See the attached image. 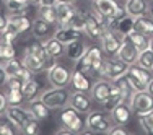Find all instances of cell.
<instances>
[{"instance_id": "1", "label": "cell", "mask_w": 153, "mask_h": 135, "mask_svg": "<svg viewBox=\"0 0 153 135\" xmlns=\"http://www.w3.org/2000/svg\"><path fill=\"white\" fill-rule=\"evenodd\" d=\"M70 91L67 86H52L49 90H44L39 94V99L44 103L49 109H62L70 101Z\"/></svg>"}, {"instance_id": "2", "label": "cell", "mask_w": 153, "mask_h": 135, "mask_svg": "<svg viewBox=\"0 0 153 135\" xmlns=\"http://www.w3.org/2000/svg\"><path fill=\"white\" fill-rule=\"evenodd\" d=\"M80 114H82V112L76 111L74 106H70V104L62 108L60 116H59L62 127L68 129L70 134H82L86 127V119H83Z\"/></svg>"}, {"instance_id": "3", "label": "cell", "mask_w": 153, "mask_h": 135, "mask_svg": "<svg viewBox=\"0 0 153 135\" xmlns=\"http://www.w3.org/2000/svg\"><path fill=\"white\" fill-rule=\"evenodd\" d=\"M91 10L94 13L112 16L116 20V23L126 15V8L119 5L117 0H91Z\"/></svg>"}, {"instance_id": "4", "label": "cell", "mask_w": 153, "mask_h": 135, "mask_svg": "<svg viewBox=\"0 0 153 135\" xmlns=\"http://www.w3.org/2000/svg\"><path fill=\"white\" fill-rule=\"evenodd\" d=\"M122 39H124V36L117 30L116 31L106 30L103 33V36H101V39H100L103 54L108 56L109 59H111V57H117V52H119L121 44H122Z\"/></svg>"}, {"instance_id": "5", "label": "cell", "mask_w": 153, "mask_h": 135, "mask_svg": "<svg viewBox=\"0 0 153 135\" xmlns=\"http://www.w3.org/2000/svg\"><path fill=\"white\" fill-rule=\"evenodd\" d=\"M129 104H130V108H132V112L137 114V117L142 114H147V112L153 111V94H150L147 90L134 91V93L130 94Z\"/></svg>"}, {"instance_id": "6", "label": "cell", "mask_w": 153, "mask_h": 135, "mask_svg": "<svg viewBox=\"0 0 153 135\" xmlns=\"http://www.w3.org/2000/svg\"><path fill=\"white\" fill-rule=\"evenodd\" d=\"M112 124V119L106 117L101 111H90L86 116V129L91 134H109Z\"/></svg>"}, {"instance_id": "7", "label": "cell", "mask_w": 153, "mask_h": 135, "mask_svg": "<svg viewBox=\"0 0 153 135\" xmlns=\"http://www.w3.org/2000/svg\"><path fill=\"white\" fill-rule=\"evenodd\" d=\"M70 78L72 72L65 65H60L56 62L52 67L47 68V80L52 86H67L70 85Z\"/></svg>"}, {"instance_id": "8", "label": "cell", "mask_w": 153, "mask_h": 135, "mask_svg": "<svg viewBox=\"0 0 153 135\" xmlns=\"http://www.w3.org/2000/svg\"><path fill=\"white\" fill-rule=\"evenodd\" d=\"M127 70H129V64L127 62H124L119 57H111L104 64V75L103 76L111 80V82H114V80H117V78L126 75Z\"/></svg>"}, {"instance_id": "9", "label": "cell", "mask_w": 153, "mask_h": 135, "mask_svg": "<svg viewBox=\"0 0 153 135\" xmlns=\"http://www.w3.org/2000/svg\"><path fill=\"white\" fill-rule=\"evenodd\" d=\"M5 116L8 117V120L13 124V127H16L18 132H21V127L30 120L33 116L30 114L28 108H21V106H8L5 111Z\"/></svg>"}, {"instance_id": "10", "label": "cell", "mask_w": 153, "mask_h": 135, "mask_svg": "<svg viewBox=\"0 0 153 135\" xmlns=\"http://www.w3.org/2000/svg\"><path fill=\"white\" fill-rule=\"evenodd\" d=\"M90 93H91V98L96 103L103 104L112 93V82L108 78L106 80H98V82H94L91 85Z\"/></svg>"}, {"instance_id": "11", "label": "cell", "mask_w": 153, "mask_h": 135, "mask_svg": "<svg viewBox=\"0 0 153 135\" xmlns=\"http://www.w3.org/2000/svg\"><path fill=\"white\" fill-rule=\"evenodd\" d=\"M138 54H140V50L134 46V42L130 41L127 36H124L121 49H119V52H117V57H119V59H122L124 62H127L129 65H132V64H137Z\"/></svg>"}, {"instance_id": "12", "label": "cell", "mask_w": 153, "mask_h": 135, "mask_svg": "<svg viewBox=\"0 0 153 135\" xmlns=\"http://www.w3.org/2000/svg\"><path fill=\"white\" fill-rule=\"evenodd\" d=\"M26 50H28L30 54H33V56H36V57H39V59L44 60L46 65H47V68L52 67V65L56 64V62H54L56 59H54V57H51L49 54H47L44 42H42L39 38H36V39H33V41H30V44L26 46Z\"/></svg>"}, {"instance_id": "13", "label": "cell", "mask_w": 153, "mask_h": 135, "mask_svg": "<svg viewBox=\"0 0 153 135\" xmlns=\"http://www.w3.org/2000/svg\"><path fill=\"white\" fill-rule=\"evenodd\" d=\"M126 13L130 15L132 18H138V16H145L150 12V3L148 0H126Z\"/></svg>"}, {"instance_id": "14", "label": "cell", "mask_w": 153, "mask_h": 135, "mask_svg": "<svg viewBox=\"0 0 153 135\" xmlns=\"http://www.w3.org/2000/svg\"><path fill=\"white\" fill-rule=\"evenodd\" d=\"M109 114H111L112 122L121 127V125H126V124L129 122L130 114H132V108H130V104H126V101H122V103L116 106Z\"/></svg>"}, {"instance_id": "15", "label": "cell", "mask_w": 153, "mask_h": 135, "mask_svg": "<svg viewBox=\"0 0 153 135\" xmlns=\"http://www.w3.org/2000/svg\"><path fill=\"white\" fill-rule=\"evenodd\" d=\"M56 10H57V23L60 26H67L70 23V20L74 18V15L78 12V8L74 3H57Z\"/></svg>"}, {"instance_id": "16", "label": "cell", "mask_w": 153, "mask_h": 135, "mask_svg": "<svg viewBox=\"0 0 153 135\" xmlns=\"http://www.w3.org/2000/svg\"><path fill=\"white\" fill-rule=\"evenodd\" d=\"M106 31L103 28V24L96 20V16L91 13H86V23H85V33L90 39H101L103 33Z\"/></svg>"}, {"instance_id": "17", "label": "cell", "mask_w": 153, "mask_h": 135, "mask_svg": "<svg viewBox=\"0 0 153 135\" xmlns=\"http://www.w3.org/2000/svg\"><path fill=\"white\" fill-rule=\"evenodd\" d=\"M82 33L83 31H78V30H75V28H72L67 24V26L57 28L56 33H54V38H57L62 44H68V42H74L76 39L82 38Z\"/></svg>"}, {"instance_id": "18", "label": "cell", "mask_w": 153, "mask_h": 135, "mask_svg": "<svg viewBox=\"0 0 153 135\" xmlns=\"http://www.w3.org/2000/svg\"><path fill=\"white\" fill-rule=\"evenodd\" d=\"M68 104L74 106L76 111H80L83 114V112L90 111L91 99H90V96L85 93V91H75V93L70 94V101H68Z\"/></svg>"}, {"instance_id": "19", "label": "cell", "mask_w": 153, "mask_h": 135, "mask_svg": "<svg viewBox=\"0 0 153 135\" xmlns=\"http://www.w3.org/2000/svg\"><path fill=\"white\" fill-rule=\"evenodd\" d=\"M86 50H88V47H86V44L82 41V39H76V41H74V42L65 44V56L74 62L82 59V57L86 54Z\"/></svg>"}, {"instance_id": "20", "label": "cell", "mask_w": 153, "mask_h": 135, "mask_svg": "<svg viewBox=\"0 0 153 135\" xmlns=\"http://www.w3.org/2000/svg\"><path fill=\"white\" fill-rule=\"evenodd\" d=\"M21 64H23L28 70H31L33 73H39V72H42V70L47 68L44 60L39 59V57H36V56H33V54H30L28 50H25V56H23Z\"/></svg>"}, {"instance_id": "21", "label": "cell", "mask_w": 153, "mask_h": 135, "mask_svg": "<svg viewBox=\"0 0 153 135\" xmlns=\"http://www.w3.org/2000/svg\"><path fill=\"white\" fill-rule=\"evenodd\" d=\"M28 111H30V114L33 116L34 119L38 120H44L49 117V108L42 103L41 99H30V104H28Z\"/></svg>"}, {"instance_id": "22", "label": "cell", "mask_w": 153, "mask_h": 135, "mask_svg": "<svg viewBox=\"0 0 153 135\" xmlns=\"http://www.w3.org/2000/svg\"><path fill=\"white\" fill-rule=\"evenodd\" d=\"M70 85H72V88H74L75 91H85V93H86V91L91 90V83H90L88 76L80 73V72H76V70L72 72Z\"/></svg>"}, {"instance_id": "23", "label": "cell", "mask_w": 153, "mask_h": 135, "mask_svg": "<svg viewBox=\"0 0 153 135\" xmlns=\"http://www.w3.org/2000/svg\"><path fill=\"white\" fill-rule=\"evenodd\" d=\"M134 30L140 31L142 34H145L147 38L153 36V18L150 16H138L134 20Z\"/></svg>"}, {"instance_id": "24", "label": "cell", "mask_w": 153, "mask_h": 135, "mask_svg": "<svg viewBox=\"0 0 153 135\" xmlns=\"http://www.w3.org/2000/svg\"><path fill=\"white\" fill-rule=\"evenodd\" d=\"M44 46H46V50L51 57L57 59V57H62L65 54V44H62L57 38H49L47 41H44Z\"/></svg>"}, {"instance_id": "25", "label": "cell", "mask_w": 153, "mask_h": 135, "mask_svg": "<svg viewBox=\"0 0 153 135\" xmlns=\"http://www.w3.org/2000/svg\"><path fill=\"white\" fill-rule=\"evenodd\" d=\"M38 16L42 18L49 24H59L57 23V10L56 5H39L38 8Z\"/></svg>"}, {"instance_id": "26", "label": "cell", "mask_w": 153, "mask_h": 135, "mask_svg": "<svg viewBox=\"0 0 153 135\" xmlns=\"http://www.w3.org/2000/svg\"><path fill=\"white\" fill-rule=\"evenodd\" d=\"M127 73L134 75L137 80H140V82L143 83L145 86L148 85V82H150V78H152L150 70H147V68L140 67L138 64H132V65H129V70H127Z\"/></svg>"}, {"instance_id": "27", "label": "cell", "mask_w": 153, "mask_h": 135, "mask_svg": "<svg viewBox=\"0 0 153 135\" xmlns=\"http://www.w3.org/2000/svg\"><path fill=\"white\" fill-rule=\"evenodd\" d=\"M127 38L130 39V41L134 42V46L137 47L138 50H145V49H148V42H150V38H147L145 34H142L140 31H137V30H132L127 34Z\"/></svg>"}, {"instance_id": "28", "label": "cell", "mask_w": 153, "mask_h": 135, "mask_svg": "<svg viewBox=\"0 0 153 135\" xmlns=\"http://www.w3.org/2000/svg\"><path fill=\"white\" fill-rule=\"evenodd\" d=\"M2 68H3V72L7 73V76H15L18 75V72H20V68H21V62L20 60H16L15 57L13 59H5V60H2Z\"/></svg>"}, {"instance_id": "29", "label": "cell", "mask_w": 153, "mask_h": 135, "mask_svg": "<svg viewBox=\"0 0 153 135\" xmlns=\"http://www.w3.org/2000/svg\"><path fill=\"white\" fill-rule=\"evenodd\" d=\"M39 88H41V85H39V82H36V80L30 78L28 82H25L23 85V90H21V93H23L25 99H34L36 94H38Z\"/></svg>"}, {"instance_id": "30", "label": "cell", "mask_w": 153, "mask_h": 135, "mask_svg": "<svg viewBox=\"0 0 153 135\" xmlns=\"http://www.w3.org/2000/svg\"><path fill=\"white\" fill-rule=\"evenodd\" d=\"M134 20H135V18H132L130 15L126 13L121 20H117V23H116V30L121 33L122 36H127L130 31L134 30Z\"/></svg>"}, {"instance_id": "31", "label": "cell", "mask_w": 153, "mask_h": 135, "mask_svg": "<svg viewBox=\"0 0 153 135\" xmlns=\"http://www.w3.org/2000/svg\"><path fill=\"white\" fill-rule=\"evenodd\" d=\"M49 23H46L42 18H36L34 21H33V33H34L36 38L42 39V38H47V34H49Z\"/></svg>"}, {"instance_id": "32", "label": "cell", "mask_w": 153, "mask_h": 135, "mask_svg": "<svg viewBox=\"0 0 153 135\" xmlns=\"http://www.w3.org/2000/svg\"><path fill=\"white\" fill-rule=\"evenodd\" d=\"M15 56H16V50H15V47H13V42L0 38V60L13 59Z\"/></svg>"}, {"instance_id": "33", "label": "cell", "mask_w": 153, "mask_h": 135, "mask_svg": "<svg viewBox=\"0 0 153 135\" xmlns=\"http://www.w3.org/2000/svg\"><path fill=\"white\" fill-rule=\"evenodd\" d=\"M137 64L140 65V67L147 68V70H153V50L148 47V49L142 50L140 54H138V59H137Z\"/></svg>"}, {"instance_id": "34", "label": "cell", "mask_w": 153, "mask_h": 135, "mask_svg": "<svg viewBox=\"0 0 153 135\" xmlns=\"http://www.w3.org/2000/svg\"><path fill=\"white\" fill-rule=\"evenodd\" d=\"M3 3H5V10L8 15H20L28 7V3H21L18 0H5Z\"/></svg>"}, {"instance_id": "35", "label": "cell", "mask_w": 153, "mask_h": 135, "mask_svg": "<svg viewBox=\"0 0 153 135\" xmlns=\"http://www.w3.org/2000/svg\"><path fill=\"white\" fill-rule=\"evenodd\" d=\"M138 124H140L142 130H143L145 134L152 135L153 134V111L138 116Z\"/></svg>"}, {"instance_id": "36", "label": "cell", "mask_w": 153, "mask_h": 135, "mask_svg": "<svg viewBox=\"0 0 153 135\" xmlns=\"http://www.w3.org/2000/svg\"><path fill=\"white\" fill-rule=\"evenodd\" d=\"M85 23H86V13L85 12H80V10H78V12L74 15V18L70 20L68 26H72V28H75V30L85 33Z\"/></svg>"}, {"instance_id": "37", "label": "cell", "mask_w": 153, "mask_h": 135, "mask_svg": "<svg viewBox=\"0 0 153 135\" xmlns=\"http://www.w3.org/2000/svg\"><path fill=\"white\" fill-rule=\"evenodd\" d=\"M18 36H20V33H18V28L12 23V21H8L7 28H5V30H3L2 33H0V38L7 39V41H10V42H13V41H15V39L18 38Z\"/></svg>"}, {"instance_id": "38", "label": "cell", "mask_w": 153, "mask_h": 135, "mask_svg": "<svg viewBox=\"0 0 153 135\" xmlns=\"http://www.w3.org/2000/svg\"><path fill=\"white\" fill-rule=\"evenodd\" d=\"M23 85H25V80L20 78L18 75L8 76V78H7V83H5L7 90H12V91H21L23 90Z\"/></svg>"}, {"instance_id": "39", "label": "cell", "mask_w": 153, "mask_h": 135, "mask_svg": "<svg viewBox=\"0 0 153 135\" xmlns=\"http://www.w3.org/2000/svg\"><path fill=\"white\" fill-rule=\"evenodd\" d=\"M25 96L21 91H12L7 90V101H8V106H20L23 103Z\"/></svg>"}, {"instance_id": "40", "label": "cell", "mask_w": 153, "mask_h": 135, "mask_svg": "<svg viewBox=\"0 0 153 135\" xmlns=\"http://www.w3.org/2000/svg\"><path fill=\"white\" fill-rule=\"evenodd\" d=\"M91 68H93V64L88 62L85 57H82L80 60L75 62V70L80 72V73H83V75H91Z\"/></svg>"}, {"instance_id": "41", "label": "cell", "mask_w": 153, "mask_h": 135, "mask_svg": "<svg viewBox=\"0 0 153 135\" xmlns=\"http://www.w3.org/2000/svg\"><path fill=\"white\" fill-rule=\"evenodd\" d=\"M38 122H39L38 119L31 117L23 127H21V134H26V135H34V134H38V132H39V124H38Z\"/></svg>"}, {"instance_id": "42", "label": "cell", "mask_w": 153, "mask_h": 135, "mask_svg": "<svg viewBox=\"0 0 153 135\" xmlns=\"http://www.w3.org/2000/svg\"><path fill=\"white\" fill-rule=\"evenodd\" d=\"M13 124L8 120V117L5 116V119H0V135H13L15 129H12Z\"/></svg>"}, {"instance_id": "43", "label": "cell", "mask_w": 153, "mask_h": 135, "mask_svg": "<svg viewBox=\"0 0 153 135\" xmlns=\"http://www.w3.org/2000/svg\"><path fill=\"white\" fill-rule=\"evenodd\" d=\"M8 108V101H7V93L0 91V117L5 116V111Z\"/></svg>"}, {"instance_id": "44", "label": "cell", "mask_w": 153, "mask_h": 135, "mask_svg": "<svg viewBox=\"0 0 153 135\" xmlns=\"http://www.w3.org/2000/svg\"><path fill=\"white\" fill-rule=\"evenodd\" d=\"M31 75H33V72H31V70H28V68L25 67V65H21L20 72H18V76H20V78H23L25 82H28V80L31 78Z\"/></svg>"}, {"instance_id": "45", "label": "cell", "mask_w": 153, "mask_h": 135, "mask_svg": "<svg viewBox=\"0 0 153 135\" xmlns=\"http://www.w3.org/2000/svg\"><path fill=\"white\" fill-rule=\"evenodd\" d=\"M7 24H8V13L0 12V33L7 28Z\"/></svg>"}, {"instance_id": "46", "label": "cell", "mask_w": 153, "mask_h": 135, "mask_svg": "<svg viewBox=\"0 0 153 135\" xmlns=\"http://www.w3.org/2000/svg\"><path fill=\"white\" fill-rule=\"evenodd\" d=\"M109 134H112V135H127L129 132L124 130V129H119V125H117V129H111V130H109Z\"/></svg>"}, {"instance_id": "47", "label": "cell", "mask_w": 153, "mask_h": 135, "mask_svg": "<svg viewBox=\"0 0 153 135\" xmlns=\"http://www.w3.org/2000/svg\"><path fill=\"white\" fill-rule=\"evenodd\" d=\"M7 78H8V76H7V73L3 72V68H2V65H0V86L7 83Z\"/></svg>"}, {"instance_id": "48", "label": "cell", "mask_w": 153, "mask_h": 135, "mask_svg": "<svg viewBox=\"0 0 153 135\" xmlns=\"http://www.w3.org/2000/svg\"><path fill=\"white\" fill-rule=\"evenodd\" d=\"M39 5H57V0H41Z\"/></svg>"}, {"instance_id": "49", "label": "cell", "mask_w": 153, "mask_h": 135, "mask_svg": "<svg viewBox=\"0 0 153 135\" xmlns=\"http://www.w3.org/2000/svg\"><path fill=\"white\" fill-rule=\"evenodd\" d=\"M147 91L150 94H153V78H150V82H148V85H147Z\"/></svg>"}, {"instance_id": "50", "label": "cell", "mask_w": 153, "mask_h": 135, "mask_svg": "<svg viewBox=\"0 0 153 135\" xmlns=\"http://www.w3.org/2000/svg\"><path fill=\"white\" fill-rule=\"evenodd\" d=\"M75 0H57V3H74Z\"/></svg>"}, {"instance_id": "51", "label": "cell", "mask_w": 153, "mask_h": 135, "mask_svg": "<svg viewBox=\"0 0 153 135\" xmlns=\"http://www.w3.org/2000/svg\"><path fill=\"white\" fill-rule=\"evenodd\" d=\"M30 3H33V5H39V3H41V0H30Z\"/></svg>"}, {"instance_id": "52", "label": "cell", "mask_w": 153, "mask_h": 135, "mask_svg": "<svg viewBox=\"0 0 153 135\" xmlns=\"http://www.w3.org/2000/svg\"><path fill=\"white\" fill-rule=\"evenodd\" d=\"M148 47H150V49L153 50V36L150 38V42H148Z\"/></svg>"}, {"instance_id": "53", "label": "cell", "mask_w": 153, "mask_h": 135, "mask_svg": "<svg viewBox=\"0 0 153 135\" xmlns=\"http://www.w3.org/2000/svg\"><path fill=\"white\" fill-rule=\"evenodd\" d=\"M150 12H152V18H153V2H152V5H150Z\"/></svg>"}, {"instance_id": "54", "label": "cell", "mask_w": 153, "mask_h": 135, "mask_svg": "<svg viewBox=\"0 0 153 135\" xmlns=\"http://www.w3.org/2000/svg\"><path fill=\"white\" fill-rule=\"evenodd\" d=\"M18 2H21V3H30V0H18Z\"/></svg>"}, {"instance_id": "55", "label": "cell", "mask_w": 153, "mask_h": 135, "mask_svg": "<svg viewBox=\"0 0 153 135\" xmlns=\"http://www.w3.org/2000/svg\"><path fill=\"white\" fill-rule=\"evenodd\" d=\"M0 3H2V0H0Z\"/></svg>"}, {"instance_id": "56", "label": "cell", "mask_w": 153, "mask_h": 135, "mask_svg": "<svg viewBox=\"0 0 153 135\" xmlns=\"http://www.w3.org/2000/svg\"><path fill=\"white\" fill-rule=\"evenodd\" d=\"M152 72H153V70H152Z\"/></svg>"}]
</instances>
